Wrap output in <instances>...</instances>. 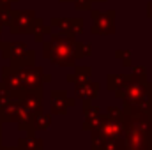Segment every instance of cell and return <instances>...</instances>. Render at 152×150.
I'll return each mask as SVG.
<instances>
[{
	"label": "cell",
	"instance_id": "12",
	"mask_svg": "<svg viewBox=\"0 0 152 150\" xmlns=\"http://www.w3.org/2000/svg\"><path fill=\"white\" fill-rule=\"evenodd\" d=\"M99 88H101V85L96 83V81H90V79L75 85L76 97L81 99V101H94L97 97V94H99Z\"/></svg>",
	"mask_w": 152,
	"mask_h": 150
},
{
	"label": "cell",
	"instance_id": "30",
	"mask_svg": "<svg viewBox=\"0 0 152 150\" xmlns=\"http://www.w3.org/2000/svg\"><path fill=\"white\" fill-rule=\"evenodd\" d=\"M0 34H2V27H0Z\"/></svg>",
	"mask_w": 152,
	"mask_h": 150
},
{
	"label": "cell",
	"instance_id": "8",
	"mask_svg": "<svg viewBox=\"0 0 152 150\" xmlns=\"http://www.w3.org/2000/svg\"><path fill=\"white\" fill-rule=\"evenodd\" d=\"M53 28H58L60 34H67V36H80L83 32V20L81 18H64V20H58V18H53L51 23H50Z\"/></svg>",
	"mask_w": 152,
	"mask_h": 150
},
{
	"label": "cell",
	"instance_id": "14",
	"mask_svg": "<svg viewBox=\"0 0 152 150\" xmlns=\"http://www.w3.org/2000/svg\"><path fill=\"white\" fill-rule=\"evenodd\" d=\"M20 106H21V101H12V103H7V104H2L0 106V120L5 124L9 122H18V117H20Z\"/></svg>",
	"mask_w": 152,
	"mask_h": 150
},
{
	"label": "cell",
	"instance_id": "22",
	"mask_svg": "<svg viewBox=\"0 0 152 150\" xmlns=\"http://www.w3.org/2000/svg\"><path fill=\"white\" fill-rule=\"evenodd\" d=\"M92 2H94V0H75V9H80V11H83V9H90Z\"/></svg>",
	"mask_w": 152,
	"mask_h": 150
},
{
	"label": "cell",
	"instance_id": "5",
	"mask_svg": "<svg viewBox=\"0 0 152 150\" xmlns=\"http://www.w3.org/2000/svg\"><path fill=\"white\" fill-rule=\"evenodd\" d=\"M36 20L37 18L34 11H14L12 21L9 25L11 34H32Z\"/></svg>",
	"mask_w": 152,
	"mask_h": 150
},
{
	"label": "cell",
	"instance_id": "2",
	"mask_svg": "<svg viewBox=\"0 0 152 150\" xmlns=\"http://www.w3.org/2000/svg\"><path fill=\"white\" fill-rule=\"evenodd\" d=\"M124 147L126 150H152V115L124 111Z\"/></svg>",
	"mask_w": 152,
	"mask_h": 150
},
{
	"label": "cell",
	"instance_id": "13",
	"mask_svg": "<svg viewBox=\"0 0 152 150\" xmlns=\"http://www.w3.org/2000/svg\"><path fill=\"white\" fill-rule=\"evenodd\" d=\"M90 150H126L124 136L122 138H113V140L90 138Z\"/></svg>",
	"mask_w": 152,
	"mask_h": 150
},
{
	"label": "cell",
	"instance_id": "24",
	"mask_svg": "<svg viewBox=\"0 0 152 150\" xmlns=\"http://www.w3.org/2000/svg\"><path fill=\"white\" fill-rule=\"evenodd\" d=\"M0 150H21L20 147H4V145H0Z\"/></svg>",
	"mask_w": 152,
	"mask_h": 150
},
{
	"label": "cell",
	"instance_id": "16",
	"mask_svg": "<svg viewBox=\"0 0 152 150\" xmlns=\"http://www.w3.org/2000/svg\"><path fill=\"white\" fill-rule=\"evenodd\" d=\"M50 32H51V25L44 23V20L37 18V20H36V25H34V28H32V34H34L36 41H37V42H44L46 37L51 36Z\"/></svg>",
	"mask_w": 152,
	"mask_h": 150
},
{
	"label": "cell",
	"instance_id": "27",
	"mask_svg": "<svg viewBox=\"0 0 152 150\" xmlns=\"http://www.w3.org/2000/svg\"><path fill=\"white\" fill-rule=\"evenodd\" d=\"M151 136H152V118H151Z\"/></svg>",
	"mask_w": 152,
	"mask_h": 150
},
{
	"label": "cell",
	"instance_id": "28",
	"mask_svg": "<svg viewBox=\"0 0 152 150\" xmlns=\"http://www.w3.org/2000/svg\"><path fill=\"white\" fill-rule=\"evenodd\" d=\"M60 2H75V0H60Z\"/></svg>",
	"mask_w": 152,
	"mask_h": 150
},
{
	"label": "cell",
	"instance_id": "10",
	"mask_svg": "<svg viewBox=\"0 0 152 150\" xmlns=\"http://www.w3.org/2000/svg\"><path fill=\"white\" fill-rule=\"evenodd\" d=\"M2 81L12 90V92H25L23 88V83H21V78H20V73H18V67L9 64L2 69Z\"/></svg>",
	"mask_w": 152,
	"mask_h": 150
},
{
	"label": "cell",
	"instance_id": "21",
	"mask_svg": "<svg viewBox=\"0 0 152 150\" xmlns=\"http://www.w3.org/2000/svg\"><path fill=\"white\" fill-rule=\"evenodd\" d=\"M115 57L120 58L126 67L131 66V51H127V50H117V51H115Z\"/></svg>",
	"mask_w": 152,
	"mask_h": 150
},
{
	"label": "cell",
	"instance_id": "19",
	"mask_svg": "<svg viewBox=\"0 0 152 150\" xmlns=\"http://www.w3.org/2000/svg\"><path fill=\"white\" fill-rule=\"evenodd\" d=\"M50 125H51V115L39 111L36 115V120H34V129L36 131H46V129H50Z\"/></svg>",
	"mask_w": 152,
	"mask_h": 150
},
{
	"label": "cell",
	"instance_id": "4",
	"mask_svg": "<svg viewBox=\"0 0 152 150\" xmlns=\"http://www.w3.org/2000/svg\"><path fill=\"white\" fill-rule=\"evenodd\" d=\"M18 73L21 78V83H23V88L25 90H36V88H42L44 83H50L51 81V76L44 74L42 67L39 66H21L18 67Z\"/></svg>",
	"mask_w": 152,
	"mask_h": 150
},
{
	"label": "cell",
	"instance_id": "17",
	"mask_svg": "<svg viewBox=\"0 0 152 150\" xmlns=\"http://www.w3.org/2000/svg\"><path fill=\"white\" fill-rule=\"evenodd\" d=\"M90 76H92V67H88V66H76L75 73L73 74H67V81L76 85V83H81V81L90 79Z\"/></svg>",
	"mask_w": 152,
	"mask_h": 150
},
{
	"label": "cell",
	"instance_id": "15",
	"mask_svg": "<svg viewBox=\"0 0 152 150\" xmlns=\"http://www.w3.org/2000/svg\"><path fill=\"white\" fill-rule=\"evenodd\" d=\"M20 143H18V147L21 150H42V140L41 138H36L34 136V133H27V136L25 138H20L18 140Z\"/></svg>",
	"mask_w": 152,
	"mask_h": 150
},
{
	"label": "cell",
	"instance_id": "18",
	"mask_svg": "<svg viewBox=\"0 0 152 150\" xmlns=\"http://www.w3.org/2000/svg\"><path fill=\"white\" fill-rule=\"evenodd\" d=\"M133 76L131 74H108L106 78V88L112 90V92H117L118 88H122Z\"/></svg>",
	"mask_w": 152,
	"mask_h": 150
},
{
	"label": "cell",
	"instance_id": "6",
	"mask_svg": "<svg viewBox=\"0 0 152 150\" xmlns=\"http://www.w3.org/2000/svg\"><path fill=\"white\" fill-rule=\"evenodd\" d=\"M92 34H113L115 32V11H106V12H99V11H92Z\"/></svg>",
	"mask_w": 152,
	"mask_h": 150
},
{
	"label": "cell",
	"instance_id": "29",
	"mask_svg": "<svg viewBox=\"0 0 152 150\" xmlns=\"http://www.w3.org/2000/svg\"><path fill=\"white\" fill-rule=\"evenodd\" d=\"M94 2H106V0H94Z\"/></svg>",
	"mask_w": 152,
	"mask_h": 150
},
{
	"label": "cell",
	"instance_id": "25",
	"mask_svg": "<svg viewBox=\"0 0 152 150\" xmlns=\"http://www.w3.org/2000/svg\"><path fill=\"white\" fill-rule=\"evenodd\" d=\"M2 120H0V145H2V141H4V133H2Z\"/></svg>",
	"mask_w": 152,
	"mask_h": 150
},
{
	"label": "cell",
	"instance_id": "3",
	"mask_svg": "<svg viewBox=\"0 0 152 150\" xmlns=\"http://www.w3.org/2000/svg\"><path fill=\"white\" fill-rule=\"evenodd\" d=\"M0 51L4 58L9 60V64L21 67V66H32L36 62V53L28 50L25 42H0Z\"/></svg>",
	"mask_w": 152,
	"mask_h": 150
},
{
	"label": "cell",
	"instance_id": "26",
	"mask_svg": "<svg viewBox=\"0 0 152 150\" xmlns=\"http://www.w3.org/2000/svg\"><path fill=\"white\" fill-rule=\"evenodd\" d=\"M147 14H149V16L152 18V2L149 4V5H147Z\"/></svg>",
	"mask_w": 152,
	"mask_h": 150
},
{
	"label": "cell",
	"instance_id": "7",
	"mask_svg": "<svg viewBox=\"0 0 152 150\" xmlns=\"http://www.w3.org/2000/svg\"><path fill=\"white\" fill-rule=\"evenodd\" d=\"M71 106H75V101L67 95L66 90H51L50 94V113L51 115H66Z\"/></svg>",
	"mask_w": 152,
	"mask_h": 150
},
{
	"label": "cell",
	"instance_id": "23",
	"mask_svg": "<svg viewBox=\"0 0 152 150\" xmlns=\"http://www.w3.org/2000/svg\"><path fill=\"white\" fill-rule=\"evenodd\" d=\"M133 76H136V78H143V79H147V71L143 69V67H133V73H131Z\"/></svg>",
	"mask_w": 152,
	"mask_h": 150
},
{
	"label": "cell",
	"instance_id": "20",
	"mask_svg": "<svg viewBox=\"0 0 152 150\" xmlns=\"http://www.w3.org/2000/svg\"><path fill=\"white\" fill-rule=\"evenodd\" d=\"M124 108H117V106H108L106 108V117L112 118V120H117V122H122L124 120Z\"/></svg>",
	"mask_w": 152,
	"mask_h": 150
},
{
	"label": "cell",
	"instance_id": "11",
	"mask_svg": "<svg viewBox=\"0 0 152 150\" xmlns=\"http://www.w3.org/2000/svg\"><path fill=\"white\" fill-rule=\"evenodd\" d=\"M21 104L25 108H28L32 113H36V115L39 111H42V88L25 90L21 94Z\"/></svg>",
	"mask_w": 152,
	"mask_h": 150
},
{
	"label": "cell",
	"instance_id": "9",
	"mask_svg": "<svg viewBox=\"0 0 152 150\" xmlns=\"http://www.w3.org/2000/svg\"><path fill=\"white\" fill-rule=\"evenodd\" d=\"M81 104H83V115H85L83 129L92 131L94 127H97L101 124V120L104 118V113H101V108L92 106V101H81Z\"/></svg>",
	"mask_w": 152,
	"mask_h": 150
},
{
	"label": "cell",
	"instance_id": "1",
	"mask_svg": "<svg viewBox=\"0 0 152 150\" xmlns=\"http://www.w3.org/2000/svg\"><path fill=\"white\" fill-rule=\"evenodd\" d=\"M92 53V46L87 42L76 41L75 36L55 34L42 42V57L48 58L53 66L69 67L75 66L78 58L88 57Z\"/></svg>",
	"mask_w": 152,
	"mask_h": 150
}]
</instances>
